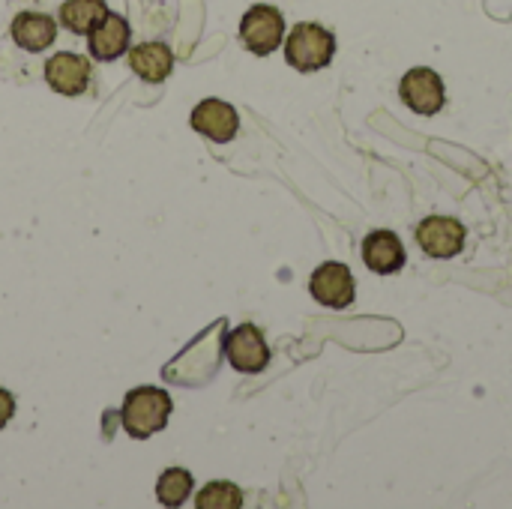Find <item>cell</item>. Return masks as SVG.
<instances>
[{
    "mask_svg": "<svg viewBox=\"0 0 512 509\" xmlns=\"http://www.w3.org/2000/svg\"><path fill=\"white\" fill-rule=\"evenodd\" d=\"M222 339H225V321L207 327L180 357H174L162 369V378L177 384V387H201V384H207L213 378V372L219 369Z\"/></svg>",
    "mask_w": 512,
    "mask_h": 509,
    "instance_id": "obj_1",
    "label": "cell"
},
{
    "mask_svg": "<svg viewBox=\"0 0 512 509\" xmlns=\"http://www.w3.org/2000/svg\"><path fill=\"white\" fill-rule=\"evenodd\" d=\"M171 411H174V405H171V396L165 390L138 387V390H132L126 396L120 420H123V429L132 438H150V435H156V432H162L168 426Z\"/></svg>",
    "mask_w": 512,
    "mask_h": 509,
    "instance_id": "obj_2",
    "label": "cell"
},
{
    "mask_svg": "<svg viewBox=\"0 0 512 509\" xmlns=\"http://www.w3.org/2000/svg\"><path fill=\"white\" fill-rule=\"evenodd\" d=\"M333 54H336V36L315 21H303L288 33L285 60L300 72H318L330 66Z\"/></svg>",
    "mask_w": 512,
    "mask_h": 509,
    "instance_id": "obj_3",
    "label": "cell"
},
{
    "mask_svg": "<svg viewBox=\"0 0 512 509\" xmlns=\"http://www.w3.org/2000/svg\"><path fill=\"white\" fill-rule=\"evenodd\" d=\"M240 39L258 57L273 54L282 45V39H285V18H282V12L276 6H267V3L252 6L243 15V21H240Z\"/></svg>",
    "mask_w": 512,
    "mask_h": 509,
    "instance_id": "obj_4",
    "label": "cell"
},
{
    "mask_svg": "<svg viewBox=\"0 0 512 509\" xmlns=\"http://www.w3.org/2000/svg\"><path fill=\"white\" fill-rule=\"evenodd\" d=\"M399 96L411 111H417L423 117H432V114L444 111V102H447L444 78L435 69L417 66V69L405 72V78L399 84Z\"/></svg>",
    "mask_w": 512,
    "mask_h": 509,
    "instance_id": "obj_5",
    "label": "cell"
},
{
    "mask_svg": "<svg viewBox=\"0 0 512 509\" xmlns=\"http://www.w3.org/2000/svg\"><path fill=\"white\" fill-rule=\"evenodd\" d=\"M465 225L453 216H429L417 225V243L429 258H456L465 249Z\"/></svg>",
    "mask_w": 512,
    "mask_h": 509,
    "instance_id": "obj_6",
    "label": "cell"
},
{
    "mask_svg": "<svg viewBox=\"0 0 512 509\" xmlns=\"http://www.w3.org/2000/svg\"><path fill=\"white\" fill-rule=\"evenodd\" d=\"M222 351L228 354V363H231L237 372H243V375L264 372L267 363H270V348H267L261 330L252 327V324L234 327V330L225 336V348H222Z\"/></svg>",
    "mask_w": 512,
    "mask_h": 509,
    "instance_id": "obj_7",
    "label": "cell"
},
{
    "mask_svg": "<svg viewBox=\"0 0 512 509\" xmlns=\"http://www.w3.org/2000/svg\"><path fill=\"white\" fill-rule=\"evenodd\" d=\"M309 291L321 306L330 309H348L354 303V276L345 264L339 261H327L321 264L312 279H309Z\"/></svg>",
    "mask_w": 512,
    "mask_h": 509,
    "instance_id": "obj_8",
    "label": "cell"
},
{
    "mask_svg": "<svg viewBox=\"0 0 512 509\" xmlns=\"http://www.w3.org/2000/svg\"><path fill=\"white\" fill-rule=\"evenodd\" d=\"M192 129L201 132V135L210 138V141L225 144V141H231V138L237 135L240 117H237L234 105H228V102H222V99H204V102H198L195 111H192Z\"/></svg>",
    "mask_w": 512,
    "mask_h": 509,
    "instance_id": "obj_9",
    "label": "cell"
},
{
    "mask_svg": "<svg viewBox=\"0 0 512 509\" xmlns=\"http://www.w3.org/2000/svg\"><path fill=\"white\" fill-rule=\"evenodd\" d=\"M45 78L48 84L63 93V96H78L84 93L87 81H90V63L81 54L72 51H60L45 63Z\"/></svg>",
    "mask_w": 512,
    "mask_h": 509,
    "instance_id": "obj_10",
    "label": "cell"
},
{
    "mask_svg": "<svg viewBox=\"0 0 512 509\" xmlns=\"http://www.w3.org/2000/svg\"><path fill=\"white\" fill-rule=\"evenodd\" d=\"M363 261L378 276L399 273L405 267V246L393 231H372L363 240Z\"/></svg>",
    "mask_w": 512,
    "mask_h": 509,
    "instance_id": "obj_11",
    "label": "cell"
},
{
    "mask_svg": "<svg viewBox=\"0 0 512 509\" xmlns=\"http://www.w3.org/2000/svg\"><path fill=\"white\" fill-rule=\"evenodd\" d=\"M90 54L96 60H117L126 48H129V24L123 15L108 12L90 33Z\"/></svg>",
    "mask_w": 512,
    "mask_h": 509,
    "instance_id": "obj_12",
    "label": "cell"
},
{
    "mask_svg": "<svg viewBox=\"0 0 512 509\" xmlns=\"http://www.w3.org/2000/svg\"><path fill=\"white\" fill-rule=\"evenodd\" d=\"M57 36V21L42 12H21L12 21V39L24 51H42L54 42Z\"/></svg>",
    "mask_w": 512,
    "mask_h": 509,
    "instance_id": "obj_13",
    "label": "cell"
},
{
    "mask_svg": "<svg viewBox=\"0 0 512 509\" xmlns=\"http://www.w3.org/2000/svg\"><path fill=\"white\" fill-rule=\"evenodd\" d=\"M129 66L150 84H159L174 69V54L165 42H144L129 51Z\"/></svg>",
    "mask_w": 512,
    "mask_h": 509,
    "instance_id": "obj_14",
    "label": "cell"
},
{
    "mask_svg": "<svg viewBox=\"0 0 512 509\" xmlns=\"http://www.w3.org/2000/svg\"><path fill=\"white\" fill-rule=\"evenodd\" d=\"M108 15L105 0H66L60 6V24L72 33H90Z\"/></svg>",
    "mask_w": 512,
    "mask_h": 509,
    "instance_id": "obj_15",
    "label": "cell"
},
{
    "mask_svg": "<svg viewBox=\"0 0 512 509\" xmlns=\"http://www.w3.org/2000/svg\"><path fill=\"white\" fill-rule=\"evenodd\" d=\"M192 495V474L183 468H168L156 483V498L162 507H180Z\"/></svg>",
    "mask_w": 512,
    "mask_h": 509,
    "instance_id": "obj_16",
    "label": "cell"
},
{
    "mask_svg": "<svg viewBox=\"0 0 512 509\" xmlns=\"http://www.w3.org/2000/svg\"><path fill=\"white\" fill-rule=\"evenodd\" d=\"M195 507L198 509H240L243 507V495L234 483H207L198 495H195Z\"/></svg>",
    "mask_w": 512,
    "mask_h": 509,
    "instance_id": "obj_17",
    "label": "cell"
},
{
    "mask_svg": "<svg viewBox=\"0 0 512 509\" xmlns=\"http://www.w3.org/2000/svg\"><path fill=\"white\" fill-rule=\"evenodd\" d=\"M12 414H15V399H12L9 390L0 387V429L12 420Z\"/></svg>",
    "mask_w": 512,
    "mask_h": 509,
    "instance_id": "obj_18",
    "label": "cell"
}]
</instances>
